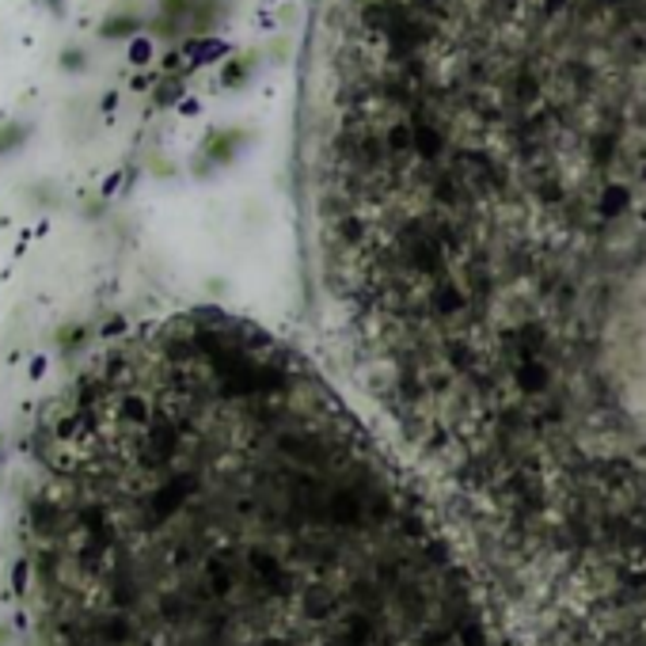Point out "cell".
<instances>
[]
</instances>
